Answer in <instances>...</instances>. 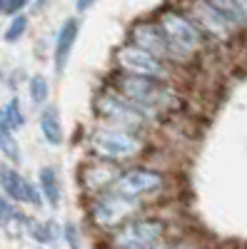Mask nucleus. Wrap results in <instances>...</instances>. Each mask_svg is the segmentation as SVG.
<instances>
[{
    "label": "nucleus",
    "instance_id": "obj_8",
    "mask_svg": "<svg viewBox=\"0 0 247 249\" xmlns=\"http://www.w3.org/2000/svg\"><path fill=\"white\" fill-rule=\"evenodd\" d=\"M93 110H95L100 122L120 124V127H130V130H142V132L155 130V122L142 112L137 105H133L128 97H122L113 88H105V90H100L95 95Z\"/></svg>",
    "mask_w": 247,
    "mask_h": 249
},
{
    "label": "nucleus",
    "instance_id": "obj_6",
    "mask_svg": "<svg viewBox=\"0 0 247 249\" xmlns=\"http://www.w3.org/2000/svg\"><path fill=\"white\" fill-rule=\"evenodd\" d=\"M168 230L170 224L165 217L142 212L105 234V249H150L152 244L168 239Z\"/></svg>",
    "mask_w": 247,
    "mask_h": 249
},
{
    "label": "nucleus",
    "instance_id": "obj_1",
    "mask_svg": "<svg viewBox=\"0 0 247 249\" xmlns=\"http://www.w3.org/2000/svg\"><path fill=\"white\" fill-rule=\"evenodd\" d=\"M108 88L117 90L122 97H128L133 105H137L155 122V127L168 117L185 110V97H182V90L177 88V82L122 75V72L115 70V75L108 80Z\"/></svg>",
    "mask_w": 247,
    "mask_h": 249
},
{
    "label": "nucleus",
    "instance_id": "obj_31",
    "mask_svg": "<svg viewBox=\"0 0 247 249\" xmlns=\"http://www.w3.org/2000/svg\"><path fill=\"white\" fill-rule=\"evenodd\" d=\"M3 135H8V132H3V130H0V137H3Z\"/></svg>",
    "mask_w": 247,
    "mask_h": 249
},
{
    "label": "nucleus",
    "instance_id": "obj_13",
    "mask_svg": "<svg viewBox=\"0 0 247 249\" xmlns=\"http://www.w3.org/2000/svg\"><path fill=\"white\" fill-rule=\"evenodd\" d=\"M77 35H80V20L77 18H68L63 25H60L57 35H55V48H53V65H55V75H63L68 62H70V55H73V48L77 43Z\"/></svg>",
    "mask_w": 247,
    "mask_h": 249
},
{
    "label": "nucleus",
    "instance_id": "obj_23",
    "mask_svg": "<svg viewBox=\"0 0 247 249\" xmlns=\"http://www.w3.org/2000/svg\"><path fill=\"white\" fill-rule=\"evenodd\" d=\"M28 5H30V0H5V15L8 18H15V15L23 13Z\"/></svg>",
    "mask_w": 247,
    "mask_h": 249
},
{
    "label": "nucleus",
    "instance_id": "obj_10",
    "mask_svg": "<svg viewBox=\"0 0 247 249\" xmlns=\"http://www.w3.org/2000/svg\"><path fill=\"white\" fill-rule=\"evenodd\" d=\"M128 40L135 45H140L142 50H148L152 55H157L160 60H165L168 65L177 68V70H188L190 65L182 60V55L170 45V40L165 37V33L160 30V25L155 23V18H145V20H137V23L130 25L128 30Z\"/></svg>",
    "mask_w": 247,
    "mask_h": 249
},
{
    "label": "nucleus",
    "instance_id": "obj_27",
    "mask_svg": "<svg viewBox=\"0 0 247 249\" xmlns=\"http://www.w3.org/2000/svg\"><path fill=\"white\" fill-rule=\"evenodd\" d=\"M175 249H200V247H195V244L188 242V239H175Z\"/></svg>",
    "mask_w": 247,
    "mask_h": 249
},
{
    "label": "nucleus",
    "instance_id": "obj_25",
    "mask_svg": "<svg viewBox=\"0 0 247 249\" xmlns=\"http://www.w3.org/2000/svg\"><path fill=\"white\" fill-rule=\"evenodd\" d=\"M237 3V13H240V18H242V25H245V30H247V0H235Z\"/></svg>",
    "mask_w": 247,
    "mask_h": 249
},
{
    "label": "nucleus",
    "instance_id": "obj_12",
    "mask_svg": "<svg viewBox=\"0 0 247 249\" xmlns=\"http://www.w3.org/2000/svg\"><path fill=\"white\" fill-rule=\"evenodd\" d=\"M120 170H122L120 164H113V162L95 160V157H93L90 164H85V167H82V175H80V179H82V190L88 192V197L110 190L113 182H115L117 175H120Z\"/></svg>",
    "mask_w": 247,
    "mask_h": 249
},
{
    "label": "nucleus",
    "instance_id": "obj_22",
    "mask_svg": "<svg viewBox=\"0 0 247 249\" xmlns=\"http://www.w3.org/2000/svg\"><path fill=\"white\" fill-rule=\"evenodd\" d=\"M63 239L68 242L70 249H80V232H77V227L73 222L63 224Z\"/></svg>",
    "mask_w": 247,
    "mask_h": 249
},
{
    "label": "nucleus",
    "instance_id": "obj_20",
    "mask_svg": "<svg viewBox=\"0 0 247 249\" xmlns=\"http://www.w3.org/2000/svg\"><path fill=\"white\" fill-rule=\"evenodd\" d=\"M0 155H3L5 162L15 164V167L23 162V155H20V144L15 140V132H8V135L0 137Z\"/></svg>",
    "mask_w": 247,
    "mask_h": 249
},
{
    "label": "nucleus",
    "instance_id": "obj_19",
    "mask_svg": "<svg viewBox=\"0 0 247 249\" xmlns=\"http://www.w3.org/2000/svg\"><path fill=\"white\" fill-rule=\"evenodd\" d=\"M28 25H30V20H28L25 13L10 18V23H8L5 33H3V40L5 43H18V40H23V35L28 33Z\"/></svg>",
    "mask_w": 247,
    "mask_h": 249
},
{
    "label": "nucleus",
    "instance_id": "obj_28",
    "mask_svg": "<svg viewBox=\"0 0 247 249\" xmlns=\"http://www.w3.org/2000/svg\"><path fill=\"white\" fill-rule=\"evenodd\" d=\"M50 3V0H35V8H45Z\"/></svg>",
    "mask_w": 247,
    "mask_h": 249
},
{
    "label": "nucleus",
    "instance_id": "obj_14",
    "mask_svg": "<svg viewBox=\"0 0 247 249\" xmlns=\"http://www.w3.org/2000/svg\"><path fill=\"white\" fill-rule=\"evenodd\" d=\"M40 132H43V140L50 144V147H60L65 142V130H63V120H60V110L55 105H45L40 110Z\"/></svg>",
    "mask_w": 247,
    "mask_h": 249
},
{
    "label": "nucleus",
    "instance_id": "obj_18",
    "mask_svg": "<svg viewBox=\"0 0 247 249\" xmlns=\"http://www.w3.org/2000/svg\"><path fill=\"white\" fill-rule=\"evenodd\" d=\"M28 95H30L33 105L45 107L48 100H50V82H48V77L40 75V72L30 75V80H28Z\"/></svg>",
    "mask_w": 247,
    "mask_h": 249
},
{
    "label": "nucleus",
    "instance_id": "obj_11",
    "mask_svg": "<svg viewBox=\"0 0 247 249\" xmlns=\"http://www.w3.org/2000/svg\"><path fill=\"white\" fill-rule=\"evenodd\" d=\"M0 190H3L15 204H30V207H43L45 204L38 182H30L23 172H18V167L10 162H0Z\"/></svg>",
    "mask_w": 247,
    "mask_h": 249
},
{
    "label": "nucleus",
    "instance_id": "obj_5",
    "mask_svg": "<svg viewBox=\"0 0 247 249\" xmlns=\"http://www.w3.org/2000/svg\"><path fill=\"white\" fill-rule=\"evenodd\" d=\"M145 202L137 199H128L113 190H105L100 195L88 197V219L93 224V230H97L100 234H110L117 227H122L128 219L142 214L145 210Z\"/></svg>",
    "mask_w": 247,
    "mask_h": 249
},
{
    "label": "nucleus",
    "instance_id": "obj_2",
    "mask_svg": "<svg viewBox=\"0 0 247 249\" xmlns=\"http://www.w3.org/2000/svg\"><path fill=\"white\" fill-rule=\"evenodd\" d=\"M150 152V137L142 130L120 127V124L100 122L88 137V155L95 160H105L120 167L140 162Z\"/></svg>",
    "mask_w": 247,
    "mask_h": 249
},
{
    "label": "nucleus",
    "instance_id": "obj_26",
    "mask_svg": "<svg viewBox=\"0 0 247 249\" xmlns=\"http://www.w3.org/2000/svg\"><path fill=\"white\" fill-rule=\"evenodd\" d=\"M150 249H175V239H162V242L152 244Z\"/></svg>",
    "mask_w": 247,
    "mask_h": 249
},
{
    "label": "nucleus",
    "instance_id": "obj_15",
    "mask_svg": "<svg viewBox=\"0 0 247 249\" xmlns=\"http://www.w3.org/2000/svg\"><path fill=\"white\" fill-rule=\"evenodd\" d=\"M38 187H40V195H43L45 204L50 210H57L60 202H63V187H60V175L53 164H45L40 167L38 172Z\"/></svg>",
    "mask_w": 247,
    "mask_h": 249
},
{
    "label": "nucleus",
    "instance_id": "obj_24",
    "mask_svg": "<svg viewBox=\"0 0 247 249\" xmlns=\"http://www.w3.org/2000/svg\"><path fill=\"white\" fill-rule=\"evenodd\" d=\"M95 3H97V0H75V10L77 13H88Z\"/></svg>",
    "mask_w": 247,
    "mask_h": 249
},
{
    "label": "nucleus",
    "instance_id": "obj_7",
    "mask_svg": "<svg viewBox=\"0 0 247 249\" xmlns=\"http://www.w3.org/2000/svg\"><path fill=\"white\" fill-rule=\"evenodd\" d=\"M115 70L122 75H135V77H150V80H165V82H177V68L168 65L157 55L142 50L140 45L125 40L113 55Z\"/></svg>",
    "mask_w": 247,
    "mask_h": 249
},
{
    "label": "nucleus",
    "instance_id": "obj_9",
    "mask_svg": "<svg viewBox=\"0 0 247 249\" xmlns=\"http://www.w3.org/2000/svg\"><path fill=\"white\" fill-rule=\"evenodd\" d=\"M185 10L197 23V28L205 33V37L212 45H232L242 30L235 25V20L228 18L220 8H215L210 0H185Z\"/></svg>",
    "mask_w": 247,
    "mask_h": 249
},
{
    "label": "nucleus",
    "instance_id": "obj_30",
    "mask_svg": "<svg viewBox=\"0 0 247 249\" xmlns=\"http://www.w3.org/2000/svg\"><path fill=\"white\" fill-rule=\"evenodd\" d=\"M0 227H5V219H3V214H0Z\"/></svg>",
    "mask_w": 247,
    "mask_h": 249
},
{
    "label": "nucleus",
    "instance_id": "obj_16",
    "mask_svg": "<svg viewBox=\"0 0 247 249\" xmlns=\"http://www.w3.org/2000/svg\"><path fill=\"white\" fill-rule=\"evenodd\" d=\"M25 232H28L30 239H35L38 244H43V247H55L60 239H63V227H60L55 219H45V222L28 219Z\"/></svg>",
    "mask_w": 247,
    "mask_h": 249
},
{
    "label": "nucleus",
    "instance_id": "obj_21",
    "mask_svg": "<svg viewBox=\"0 0 247 249\" xmlns=\"http://www.w3.org/2000/svg\"><path fill=\"white\" fill-rule=\"evenodd\" d=\"M210 3H212L215 8H220L228 18H232V20H235V25H237L242 33H247L245 25H242V18H240V13H237V3H235V0H210Z\"/></svg>",
    "mask_w": 247,
    "mask_h": 249
},
{
    "label": "nucleus",
    "instance_id": "obj_17",
    "mask_svg": "<svg viewBox=\"0 0 247 249\" xmlns=\"http://www.w3.org/2000/svg\"><path fill=\"white\" fill-rule=\"evenodd\" d=\"M25 124V112L20 100L13 95L3 107H0V130L3 132H18L20 127Z\"/></svg>",
    "mask_w": 247,
    "mask_h": 249
},
{
    "label": "nucleus",
    "instance_id": "obj_4",
    "mask_svg": "<svg viewBox=\"0 0 247 249\" xmlns=\"http://www.w3.org/2000/svg\"><path fill=\"white\" fill-rule=\"evenodd\" d=\"M170 187V177L165 170L160 167H152V164H142V162H135V164H128L122 167L117 179L113 182L110 190L128 197V199H137V202H145L150 204L152 199L162 197Z\"/></svg>",
    "mask_w": 247,
    "mask_h": 249
},
{
    "label": "nucleus",
    "instance_id": "obj_3",
    "mask_svg": "<svg viewBox=\"0 0 247 249\" xmlns=\"http://www.w3.org/2000/svg\"><path fill=\"white\" fill-rule=\"evenodd\" d=\"M155 23L160 25L165 37L170 40V45L182 55V60L188 62V65H192L195 60H200L205 53H208V48L212 45L182 5H168V8L157 10Z\"/></svg>",
    "mask_w": 247,
    "mask_h": 249
},
{
    "label": "nucleus",
    "instance_id": "obj_29",
    "mask_svg": "<svg viewBox=\"0 0 247 249\" xmlns=\"http://www.w3.org/2000/svg\"><path fill=\"white\" fill-rule=\"evenodd\" d=\"M0 15H5V0H0Z\"/></svg>",
    "mask_w": 247,
    "mask_h": 249
}]
</instances>
